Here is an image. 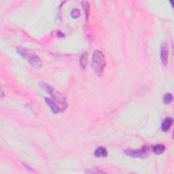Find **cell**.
<instances>
[{"mask_svg": "<svg viewBox=\"0 0 174 174\" xmlns=\"http://www.w3.org/2000/svg\"><path fill=\"white\" fill-rule=\"evenodd\" d=\"M17 51L20 54V55L25 58L27 61H28L31 66L34 68L40 69L42 67V61L39 56L36 55L34 52L29 49L23 48V47H18Z\"/></svg>", "mask_w": 174, "mask_h": 174, "instance_id": "obj_1", "label": "cell"}, {"mask_svg": "<svg viewBox=\"0 0 174 174\" xmlns=\"http://www.w3.org/2000/svg\"><path fill=\"white\" fill-rule=\"evenodd\" d=\"M92 66L98 76H101L105 67V58L99 51L94 52L92 58Z\"/></svg>", "mask_w": 174, "mask_h": 174, "instance_id": "obj_2", "label": "cell"}, {"mask_svg": "<svg viewBox=\"0 0 174 174\" xmlns=\"http://www.w3.org/2000/svg\"><path fill=\"white\" fill-rule=\"evenodd\" d=\"M148 152V148L146 146L142 147V148L138 150H126L125 151V153L126 155L129 156L133 158H144L147 156Z\"/></svg>", "mask_w": 174, "mask_h": 174, "instance_id": "obj_3", "label": "cell"}, {"mask_svg": "<svg viewBox=\"0 0 174 174\" xmlns=\"http://www.w3.org/2000/svg\"><path fill=\"white\" fill-rule=\"evenodd\" d=\"M160 57H161L162 63L164 65H167L168 61V50L166 44H162L160 50Z\"/></svg>", "mask_w": 174, "mask_h": 174, "instance_id": "obj_4", "label": "cell"}, {"mask_svg": "<svg viewBox=\"0 0 174 174\" xmlns=\"http://www.w3.org/2000/svg\"><path fill=\"white\" fill-rule=\"evenodd\" d=\"M46 101L47 103V104H48L50 108H51L52 111H53L54 113H57L58 112L61 110L59 106L57 104V103H56V101L54 100L53 99H51V98H46Z\"/></svg>", "mask_w": 174, "mask_h": 174, "instance_id": "obj_5", "label": "cell"}, {"mask_svg": "<svg viewBox=\"0 0 174 174\" xmlns=\"http://www.w3.org/2000/svg\"><path fill=\"white\" fill-rule=\"evenodd\" d=\"M173 125V119L171 118H167L162 124L161 129L162 131L166 132Z\"/></svg>", "mask_w": 174, "mask_h": 174, "instance_id": "obj_6", "label": "cell"}, {"mask_svg": "<svg viewBox=\"0 0 174 174\" xmlns=\"http://www.w3.org/2000/svg\"><path fill=\"white\" fill-rule=\"evenodd\" d=\"M95 155L97 157H105L108 156V151L103 147H99L95 151Z\"/></svg>", "mask_w": 174, "mask_h": 174, "instance_id": "obj_7", "label": "cell"}, {"mask_svg": "<svg viewBox=\"0 0 174 174\" xmlns=\"http://www.w3.org/2000/svg\"><path fill=\"white\" fill-rule=\"evenodd\" d=\"M165 150V147L162 144H158V145H156L153 147V152L156 155H161L164 152Z\"/></svg>", "mask_w": 174, "mask_h": 174, "instance_id": "obj_8", "label": "cell"}, {"mask_svg": "<svg viewBox=\"0 0 174 174\" xmlns=\"http://www.w3.org/2000/svg\"><path fill=\"white\" fill-rule=\"evenodd\" d=\"M87 58H88V56H87V53H83L82 56H81V58H80V65L84 69H85L86 65H87Z\"/></svg>", "mask_w": 174, "mask_h": 174, "instance_id": "obj_9", "label": "cell"}, {"mask_svg": "<svg viewBox=\"0 0 174 174\" xmlns=\"http://www.w3.org/2000/svg\"><path fill=\"white\" fill-rule=\"evenodd\" d=\"M82 4L83 5L84 9L86 18H87V19H88V18H89V9H90L89 4L88 1H83Z\"/></svg>", "mask_w": 174, "mask_h": 174, "instance_id": "obj_10", "label": "cell"}, {"mask_svg": "<svg viewBox=\"0 0 174 174\" xmlns=\"http://www.w3.org/2000/svg\"><path fill=\"white\" fill-rule=\"evenodd\" d=\"M173 100V95L170 93H167L163 97L164 103L165 104H169Z\"/></svg>", "mask_w": 174, "mask_h": 174, "instance_id": "obj_11", "label": "cell"}, {"mask_svg": "<svg viewBox=\"0 0 174 174\" xmlns=\"http://www.w3.org/2000/svg\"><path fill=\"white\" fill-rule=\"evenodd\" d=\"M71 17L74 18V19L78 18L80 15V10H79L78 9H76V8L73 9V10H72V11H71Z\"/></svg>", "mask_w": 174, "mask_h": 174, "instance_id": "obj_12", "label": "cell"}, {"mask_svg": "<svg viewBox=\"0 0 174 174\" xmlns=\"http://www.w3.org/2000/svg\"><path fill=\"white\" fill-rule=\"evenodd\" d=\"M85 172L87 173H105L104 171L99 170V169H93L92 170H88V171H86Z\"/></svg>", "mask_w": 174, "mask_h": 174, "instance_id": "obj_13", "label": "cell"}]
</instances>
